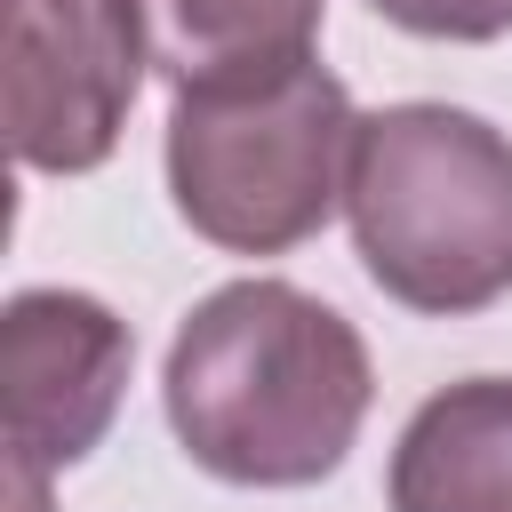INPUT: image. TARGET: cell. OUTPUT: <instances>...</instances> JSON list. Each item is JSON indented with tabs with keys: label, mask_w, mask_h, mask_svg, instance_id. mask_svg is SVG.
Segmentation results:
<instances>
[{
	"label": "cell",
	"mask_w": 512,
	"mask_h": 512,
	"mask_svg": "<svg viewBox=\"0 0 512 512\" xmlns=\"http://www.w3.org/2000/svg\"><path fill=\"white\" fill-rule=\"evenodd\" d=\"M112 8L144 72H160L176 96L304 64L328 24V0H112Z\"/></svg>",
	"instance_id": "52a82bcc"
},
{
	"label": "cell",
	"mask_w": 512,
	"mask_h": 512,
	"mask_svg": "<svg viewBox=\"0 0 512 512\" xmlns=\"http://www.w3.org/2000/svg\"><path fill=\"white\" fill-rule=\"evenodd\" d=\"M136 336L112 304L80 288H16L0 312V416H8V488H48L120 416Z\"/></svg>",
	"instance_id": "277c9868"
},
{
	"label": "cell",
	"mask_w": 512,
	"mask_h": 512,
	"mask_svg": "<svg viewBox=\"0 0 512 512\" xmlns=\"http://www.w3.org/2000/svg\"><path fill=\"white\" fill-rule=\"evenodd\" d=\"M376 400L360 328L296 280H232L200 296L160 368L176 448L232 488L328 480Z\"/></svg>",
	"instance_id": "6da1fadb"
},
{
	"label": "cell",
	"mask_w": 512,
	"mask_h": 512,
	"mask_svg": "<svg viewBox=\"0 0 512 512\" xmlns=\"http://www.w3.org/2000/svg\"><path fill=\"white\" fill-rule=\"evenodd\" d=\"M392 512H512V376L440 384L392 440Z\"/></svg>",
	"instance_id": "8992f818"
},
{
	"label": "cell",
	"mask_w": 512,
	"mask_h": 512,
	"mask_svg": "<svg viewBox=\"0 0 512 512\" xmlns=\"http://www.w3.org/2000/svg\"><path fill=\"white\" fill-rule=\"evenodd\" d=\"M352 128L360 112L320 56L184 88L160 144L168 200L224 256H288L344 208Z\"/></svg>",
	"instance_id": "3957f363"
},
{
	"label": "cell",
	"mask_w": 512,
	"mask_h": 512,
	"mask_svg": "<svg viewBox=\"0 0 512 512\" xmlns=\"http://www.w3.org/2000/svg\"><path fill=\"white\" fill-rule=\"evenodd\" d=\"M344 216L368 280L432 320L512 296V136L464 104H384L352 128Z\"/></svg>",
	"instance_id": "7a4b0ae2"
},
{
	"label": "cell",
	"mask_w": 512,
	"mask_h": 512,
	"mask_svg": "<svg viewBox=\"0 0 512 512\" xmlns=\"http://www.w3.org/2000/svg\"><path fill=\"white\" fill-rule=\"evenodd\" d=\"M368 8L400 32H416V40H456V48L512 32V0H368Z\"/></svg>",
	"instance_id": "ba28073f"
},
{
	"label": "cell",
	"mask_w": 512,
	"mask_h": 512,
	"mask_svg": "<svg viewBox=\"0 0 512 512\" xmlns=\"http://www.w3.org/2000/svg\"><path fill=\"white\" fill-rule=\"evenodd\" d=\"M144 56L112 0H8V144L40 176L112 160Z\"/></svg>",
	"instance_id": "5b68a950"
}]
</instances>
